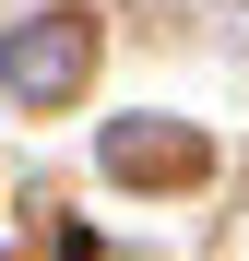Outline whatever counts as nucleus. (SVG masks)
<instances>
[{
  "label": "nucleus",
  "mask_w": 249,
  "mask_h": 261,
  "mask_svg": "<svg viewBox=\"0 0 249 261\" xmlns=\"http://www.w3.org/2000/svg\"><path fill=\"white\" fill-rule=\"evenodd\" d=\"M60 83H83V12H48L0 48V95H60Z\"/></svg>",
  "instance_id": "f257e3e1"
}]
</instances>
